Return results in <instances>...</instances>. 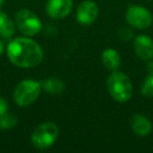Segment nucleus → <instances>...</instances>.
Returning <instances> with one entry per match:
<instances>
[{
    "label": "nucleus",
    "instance_id": "9",
    "mask_svg": "<svg viewBox=\"0 0 153 153\" xmlns=\"http://www.w3.org/2000/svg\"><path fill=\"white\" fill-rule=\"evenodd\" d=\"M135 55L144 61L153 59V40L147 35H138L133 40Z\"/></svg>",
    "mask_w": 153,
    "mask_h": 153
},
{
    "label": "nucleus",
    "instance_id": "7",
    "mask_svg": "<svg viewBox=\"0 0 153 153\" xmlns=\"http://www.w3.org/2000/svg\"><path fill=\"white\" fill-rule=\"evenodd\" d=\"M99 15V7L91 0H86L80 3L76 9V21L83 25H90L97 20Z\"/></svg>",
    "mask_w": 153,
    "mask_h": 153
},
{
    "label": "nucleus",
    "instance_id": "8",
    "mask_svg": "<svg viewBox=\"0 0 153 153\" xmlns=\"http://www.w3.org/2000/svg\"><path fill=\"white\" fill-rule=\"evenodd\" d=\"M72 0H48L46 13L53 19H64L72 10Z\"/></svg>",
    "mask_w": 153,
    "mask_h": 153
},
{
    "label": "nucleus",
    "instance_id": "2",
    "mask_svg": "<svg viewBox=\"0 0 153 153\" xmlns=\"http://www.w3.org/2000/svg\"><path fill=\"white\" fill-rule=\"evenodd\" d=\"M107 90L110 97L117 102L125 103L129 101L133 94V86L129 76L124 72L111 71L106 81Z\"/></svg>",
    "mask_w": 153,
    "mask_h": 153
},
{
    "label": "nucleus",
    "instance_id": "6",
    "mask_svg": "<svg viewBox=\"0 0 153 153\" xmlns=\"http://www.w3.org/2000/svg\"><path fill=\"white\" fill-rule=\"evenodd\" d=\"M126 21L130 26L137 30H146L153 22L151 13L140 5H130L126 12Z\"/></svg>",
    "mask_w": 153,
    "mask_h": 153
},
{
    "label": "nucleus",
    "instance_id": "20",
    "mask_svg": "<svg viewBox=\"0 0 153 153\" xmlns=\"http://www.w3.org/2000/svg\"><path fill=\"white\" fill-rule=\"evenodd\" d=\"M4 1H5V0H0V10H1V7H2L3 3H4Z\"/></svg>",
    "mask_w": 153,
    "mask_h": 153
},
{
    "label": "nucleus",
    "instance_id": "4",
    "mask_svg": "<svg viewBox=\"0 0 153 153\" xmlns=\"http://www.w3.org/2000/svg\"><path fill=\"white\" fill-rule=\"evenodd\" d=\"M42 86L39 81L26 79L21 81L14 90V101L20 107L33 104L39 98Z\"/></svg>",
    "mask_w": 153,
    "mask_h": 153
},
{
    "label": "nucleus",
    "instance_id": "11",
    "mask_svg": "<svg viewBox=\"0 0 153 153\" xmlns=\"http://www.w3.org/2000/svg\"><path fill=\"white\" fill-rule=\"evenodd\" d=\"M102 63L109 71H114L121 65V56L115 49L107 48L102 53L101 56Z\"/></svg>",
    "mask_w": 153,
    "mask_h": 153
},
{
    "label": "nucleus",
    "instance_id": "10",
    "mask_svg": "<svg viewBox=\"0 0 153 153\" xmlns=\"http://www.w3.org/2000/svg\"><path fill=\"white\" fill-rule=\"evenodd\" d=\"M131 129L140 137L149 135L152 131V124L150 120L143 114H133L130 121Z\"/></svg>",
    "mask_w": 153,
    "mask_h": 153
},
{
    "label": "nucleus",
    "instance_id": "5",
    "mask_svg": "<svg viewBox=\"0 0 153 153\" xmlns=\"http://www.w3.org/2000/svg\"><path fill=\"white\" fill-rule=\"evenodd\" d=\"M15 24L20 33L26 37L36 36L43 27L40 18L27 9H21L16 13Z\"/></svg>",
    "mask_w": 153,
    "mask_h": 153
},
{
    "label": "nucleus",
    "instance_id": "12",
    "mask_svg": "<svg viewBox=\"0 0 153 153\" xmlns=\"http://www.w3.org/2000/svg\"><path fill=\"white\" fill-rule=\"evenodd\" d=\"M16 24L5 13L0 10V37L9 39L15 35Z\"/></svg>",
    "mask_w": 153,
    "mask_h": 153
},
{
    "label": "nucleus",
    "instance_id": "16",
    "mask_svg": "<svg viewBox=\"0 0 153 153\" xmlns=\"http://www.w3.org/2000/svg\"><path fill=\"white\" fill-rule=\"evenodd\" d=\"M117 37L121 39L122 41H125V42H128V41L132 40L134 38L133 32L130 27H127V26H122V27L119 28L117 30Z\"/></svg>",
    "mask_w": 153,
    "mask_h": 153
},
{
    "label": "nucleus",
    "instance_id": "1",
    "mask_svg": "<svg viewBox=\"0 0 153 153\" xmlns=\"http://www.w3.org/2000/svg\"><path fill=\"white\" fill-rule=\"evenodd\" d=\"M9 60L20 68H33L38 66L43 59L41 46L30 37H18L7 46Z\"/></svg>",
    "mask_w": 153,
    "mask_h": 153
},
{
    "label": "nucleus",
    "instance_id": "19",
    "mask_svg": "<svg viewBox=\"0 0 153 153\" xmlns=\"http://www.w3.org/2000/svg\"><path fill=\"white\" fill-rule=\"evenodd\" d=\"M4 49H5L4 44H3L2 41L0 40V56H1V55H2V53H3V51H4Z\"/></svg>",
    "mask_w": 153,
    "mask_h": 153
},
{
    "label": "nucleus",
    "instance_id": "18",
    "mask_svg": "<svg viewBox=\"0 0 153 153\" xmlns=\"http://www.w3.org/2000/svg\"><path fill=\"white\" fill-rule=\"evenodd\" d=\"M147 70H148V72L153 71V61H151V60H149L148 64H147Z\"/></svg>",
    "mask_w": 153,
    "mask_h": 153
},
{
    "label": "nucleus",
    "instance_id": "17",
    "mask_svg": "<svg viewBox=\"0 0 153 153\" xmlns=\"http://www.w3.org/2000/svg\"><path fill=\"white\" fill-rule=\"evenodd\" d=\"M7 108H9L7 102L3 98H1V97H0V115H2L3 113L7 112Z\"/></svg>",
    "mask_w": 153,
    "mask_h": 153
},
{
    "label": "nucleus",
    "instance_id": "3",
    "mask_svg": "<svg viewBox=\"0 0 153 153\" xmlns=\"http://www.w3.org/2000/svg\"><path fill=\"white\" fill-rule=\"evenodd\" d=\"M59 127L53 122H45L38 125L30 135L33 146L40 150H45L56 143L59 136Z\"/></svg>",
    "mask_w": 153,
    "mask_h": 153
},
{
    "label": "nucleus",
    "instance_id": "15",
    "mask_svg": "<svg viewBox=\"0 0 153 153\" xmlns=\"http://www.w3.org/2000/svg\"><path fill=\"white\" fill-rule=\"evenodd\" d=\"M140 92L144 97L152 98L153 97V71L148 72L140 86Z\"/></svg>",
    "mask_w": 153,
    "mask_h": 153
},
{
    "label": "nucleus",
    "instance_id": "14",
    "mask_svg": "<svg viewBox=\"0 0 153 153\" xmlns=\"http://www.w3.org/2000/svg\"><path fill=\"white\" fill-rule=\"evenodd\" d=\"M18 123V119L13 113H3L0 115V129L1 130H10L13 129Z\"/></svg>",
    "mask_w": 153,
    "mask_h": 153
},
{
    "label": "nucleus",
    "instance_id": "13",
    "mask_svg": "<svg viewBox=\"0 0 153 153\" xmlns=\"http://www.w3.org/2000/svg\"><path fill=\"white\" fill-rule=\"evenodd\" d=\"M42 89H44L47 94L51 96H58L61 94L65 90V84L62 80L58 78H48L40 82Z\"/></svg>",
    "mask_w": 153,
    "mask_h": 153
}]
</instances>
